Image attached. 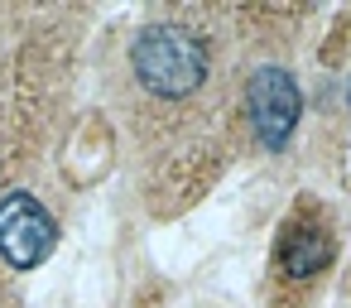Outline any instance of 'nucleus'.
<instances>
[{"instance_id":"4","label":"nucleus","mask_w":351,"mask_h":308,"mask_svg":"<svg viewBox=\"0 0 351 308\" xmlns=\"http://www.w3.org/2000/svg\"><path fill=\"white\" fill-rule=\"evenodd\" d=\"M274 265L289 279H313L332 265V236L317 222H293L279 241H274Z\"/></svg>"},{"instance_id":"5","label":"nucleus","mask_w":351,"mask_h":308,"mask_svg":"<svg viewBox=\"0 0 351 308\" xmlns=\"http://www.w3.org/2000/svg\"><path fill=\"white\" fill-rule=\"evenodd\" d=\"M346 106H351V82H346Z\"/></svg>"},{"instance_id":"2","label":"nucleus","mask_w":351,"mask_h":308,"mask_svg":"<svg viewBox=\"0 0 351 308\" xmlns=\"http://www.w3.org/2000/svg\"><path fill=\"white\" fill-rule=\"evenodd\" d=\"M298 116H303V92L293 82L289 68H255L250 82H245V121H250V135L260 150L279 154L289 150L293 130H298Z\"/></svg>"},{"instance_id":"3","label":"nucleus","mask_w":351,"mask_h":308,"mask_svg":"<svg viewBox=\"0 0 351 308\" xmlns=\"http://www.w3.org/2000/svg\"><path fill=\"white\" fill-rule=\"evenodd\" d=\"M58 246V222L34 193L0 198V260L10 270H39Z\"/></svg>"},{"instance_id":"1","label":"nucleus","mask_w":351,"mask_h":308,"mask_svg":"<svg viewBox=\"0 0 351 308\" xmlns=\"http://www.w3.org/2000/svg\"><path fill=\"white\" fill-rule=\"evenodd\" d=\"M130 68H135L145 92H154L164 102H183V97L202 92V82L212 73V54L183 25H145L135 34Z\"/></svg>"}]
</instances>
